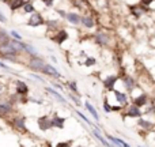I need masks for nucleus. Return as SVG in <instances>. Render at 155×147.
I'll list each match as a JSON object with an SVG mask.
<instances>
[{
  "label": "nucleus",
  "mask_w": 155,
  "mask_h": 147,
  "mask_svg": "<svg viewBox=\"0 0 155 147\" xmlns=\"http://www.w3.org/2000/svg\"><path fill=\"white\" fill-rule=\"evenodd\" d=\"M45 23V19H44V16L41 15L40 12H31V15H30L29 21H27V26H31V27H38L41 26V25Z\"/></svg>",
  "instance_id": "obj_1"
},
{
  "label": "nucleus",
  "mask_w": 155,
  "mask_h": 147,
  "mask_svg": "<svg viewBox=\"0 0 155 147\" xmlns=\"http://www.w3.org/2000/svg\"><path fill=\"white\" fill-rule=\"evenodd\" d=\"M67 40H68V33H67V30H64V29L57 30V32L52 35V41L56 42V44H59V45L64 44Z\"/></svg>",
  "instance_id": "obj_2"
},
{
  "label": "nucleus",
  "mask_w": 155,
  "mask_h": 147,
  "mask_svg": "<svg viewBox=\"0 0 155 147\" xmlns=\"http://www.w3.org/2000/svg\"><path fill=\"white\" fill-rule=\"evenodd\" d=\"M44 65H45L44 60L40 59L38 56H33L31 60H30V63H29V67L31 68V70H34V71H41L44 68Z\"/></svg>",
  "instance_id": "obj_3"
},
{
  "label": "nucleus",
  "mask_w": 155,
  "mask_h": 147,
  "mask_svg": "<svg viewBox=\"0 0 155 147\" xmlns=\"http://www.w3.org/2000/svg\"><path fill=\"white\" fill-rule=\"evenodd\" d=\"M142 115L143 113H142V110H140V108L136 106L135 104L129 105L128 110H127V113H125L127 117H142Z\"/></svg>",
  "instance_id": "obj_4"
},
{
  "label": "nucleus",
  "mask_w": 155,
  "mask_h": 147,
  "mask_svg": "<svg viewBox=\"0 0 155 147\" xmlns=\"http://www.w3.org/2000/svg\"><path fill=\"white\" fill-rule=\"evenodd\" d=\"M38 127L42 131H48L49 128H52V120L48 116H42V117L38 119Z\"/></svg>",
  "instance_id": "obj_5"
},
{
  "label": "nucleus",
  "mask_w": 155,
  "mask_h": 147,
  "mask_svg": "<svg viewBox=\"0 0 155 147\" xmlns=\"http://www.w3.org/2000/svg\"><path fill=\"white\" fill-rule=\"evenodd\" d=\"M117 79H118V78L116 76V75H109V76H107L106 79L104 80L105 89H107L109 91H113V90H114L116 83H117Z\"/></svg>",
  "instance_id": "obj_6"
},
{
  "label": "nucleus",
  "mask_w": 155,
  "mask_h": 147,
  "mask_svg": "<svg viewBox=\"0 0 155 147\" xmlns=\"http://www.w3.org/2000/svg\"><path fill=\"white\" fill-rule=\"evenodd\" d=\"M41 72L45 74V75H51V76H54V78H61V74H60L54 67H52L51 64L44 65V68L41 70Z\"/></svg>",
  "instance_id": "obj_7"
},
{
  "label": "nucleus",
  "mask_w": 155,
  "mask_h": 147,
  "mask_svg": "<svg viewBox=\"0 0 155 147\" xmlns=\"http://www.w3.org/2000/svg\"><path fill=\"white\" fill-rule=\"evenodd\" d=\"M123 85H124V87H125L128 91H132L135 87H136L135 79L132 76H128V75H125V76L123 78Z\"/></svg>",
  "instance_id": "obj_8"
},
{
  "label": "nucleus",
  "mask_w": 155,
  "mask_h": 147,
  "mask_svg": "<svg viewBox=\"0 0 155 147\" xmlns=\"http://www.w3.org/2000/svg\"><path fill=\"white\" fill-rule=\"evenodd\" d=\"M51 120H52V127L59 128V129L64 128V123H65L64 117H60V116H57V115H53V117H52Z\"/></svg>",
  "instance_id": "obj_9"
},
{
  "label": "nucleus",
  "mask_w": 155,
  "mask_h": 147,
  "mask_svg": "<svg viewBox=\"0 0 155 147\" xmlns=\"http://www.w3.org/2000/svg\"><path fill=\"white\" fill-rule=\"evenodd\" d=\"M16 94H19V95H27V94H29V87H27L26 83L22 82V80L16 82Z\"/></svg>",
  "instance_id": "obj_10"
},
{
  "label": "nucleus",
  "mask_w": 155,
  "mask_h": 147,
  "mask_svg": "<svg viewBox=\"0 0 155 147\" xmlns=\"http://www.w3.org/2000/svg\"><path fill=\"white\" fill-rule=\"evenodd\" d=\"M134 104L139 108H143L147 105V94H140V95L135 97L134 98Z\"/></svg>",
  "instance_id": "obj_11"
},
{
  "label": "nucleus",
  "mask_w": 155,
  "mask_h": 147,
  "mask_svg": "<svg viewBox=\"0 0 155 147\" xmlns=\"http://www.w3.org/2000/svg\"><path fill=\"white\" fill-rule=\"evenodd\" d=\"M113 91H114L116 99L118 101V104L123 105V106H125V105L128 104V97H127V94L121 93V91H118V90H113Z\"/></svg>",
  "instance_id": "obj_12"
},
{
  "label": "nucleus",
  "mask_w": 155,
  "mask_h": 147,
  "mask_svg": "<svg viewBox=\"0 0 155 147\" xmlns=\"http://www.w3.org/2000/svg\"><path fill=\"white\" fill-rule=\"evenodd\" d=\"M14 127H15L16 129H19L21 132H26V131H27L23 117H16L15 120H14Z\"/></svg>",
  "instance_id": "obj_13"
},
{
  "label": "nucleus",
  "mask_w": 155,
  "mask_h": 147,
  "mask_svg": "<svg viewBox=\"0 0 155 147\" xmlns=\"http://www.w3.org/2000/svg\"><path fill=\"white\" fill-rule=\"evenodd\" d=\"M107 140H110V143L112 145H116V146H124V147H128L129 145L127 142H124L123 139H120V138H116V136H112V135H106Z\"/></svg>",
  "instance_id": "obj_14"
},
{
  "label": "nucleus",
  "mask_w": 155,
  "mask_h": 147,
  "mask_svg": "<svg viewBox=\"0 0 155 147\" xmlns=\"http://www.w3.org/2000/svg\"><path fill=\"white\" fill-rule=\"evenodd\" d=\"M95 41H97V44L105 46L109 44V37H107V34H105V33H98V34L95 35Z\"/></svg>",
  "instance_id": "obj_15"
},
{
  "label": "nucleus",
  "mask_w": 155,
  "mask_h": 147,
  "mask_svg": "<svg viewBox=\"0 0 155 147\" xmlns=\"http://www.w3.org/2000/svg\"><path fill=\"white\" fill-rule=\"evenodd\" d=\"M80 18H82V16H79L75 12H67V16H65V19H67L70 23H72V25H79L80 23Z\"/></svg>",
  "instance_id": "obj_16"
},
{
  "label": "nucleus",
  "mask_w": 155,
  "mask_h": 147,
  "mask_svg": "<svg viewBox=\"0 0 155 147\" xmlns=\"http://www.w3.org/2000/svg\"><path fill=\"white\" fill-rule=\"evenodd\" d=\"M11 110H12L11 102H0V116L8 115Z\"/></svg>",
  "instance_id": "obj_17"
},
{
  "label": "nucleus",
  "mask_w": 155,
  "mask_h": 147,
  "mask_svg": "<svg viewBox=\"0 0 155 147\" xmlns=\"http://www.w3.org/2000/svg\"><path fill=\"white\" fill-rule=\"evenodd\" d=\"M84 108H86V109L88 110V112H90V115H91V116H93V117H94V120H95V121H99V116H98V112H97V110H95V108H94L93 105H91V104H90V102H88V101H86V102H84Z\"/></svg>",
  "instance_id": "obj_18"
},
{
  "label": "nucleus",
  "mask_w": 155,
  "mask_h": 147,
  "mask_svg": "<svg viewBox=\"0 0 155 147\" xmlns=\"http://www.w3.org/2000/svg\"><path fill=\"white\" fill-rule=\"evenodd\" d=\"M46 91H48V93H51L52 95H53L54 98H56V99H57V101H59V102H61V104H64V105L67 104V101H65V98H64V97L61 95V94L59 93V91L53 90V89H51V87H46Z\"/></svg>",
  "instance_id": "obj_19"
},
{
  "label": "nucleus",
  "mask_w": 155,
  "mask_h": 147,
  "mask_svg": "<svg viewBox=\"0 0 155 147\" xmlns=\"http://www.w3.org/2000/svg\"><path fill=\"white\" fill-rule=\"evenodd\" d=\"M26 0H10V7L12 11H16L19 8H23Z\"/></svg>",
  "instance_id": "obj_20"
},
{
  "label": "nucleus",
  "mask_w": 155,
  "mask_h": 147,
  "mask_svg": "<svg viewBox=\"0 0 155 147\" xmlns=\"http://www.w3.org/2000/svg\"><path fill=\"white\" fill-rule=\"evenodd\" d=\"M10 44L16 52H23L25 51V44H22L18 40H10Z\"/></svg>",
  "instance_id": "obj_21"
},
{
  "label": "nucleus",
  "mask_w": 155,
  "mask_h": 147,
  "mask_svg": "<svg viewBox=\"0 0 155 147\" xmlns=\"http://www.w3.org/2000/svg\"><path fill=\"white\" fill-rule=\"evenodd\" d=\"M137 125L142 127L143 129H151V128L154 127V124L151 123V121L146 120V119H142V117H140V119H139V123H137Z\"/></svg>",
  "instance_id": "obj_22"
},
{
  "label": "nucleus",
  "mask_w": 155,
  "mask_h": 147,
  "mask_svg": "<svg viewBox=\"0 0 155 147\" xmlns=\"http://www.w3.org/2000/svg\"><path fill=\"white\" fill-rule=\"evenodd\" d=\"M80 23H83L87 29H91L94 26V19L91 16H82L80 18Z\"/></svg>",
  "instance_id": "obj_23"
},
{
  "label": "nucleus",
  "mask_w": 155,
  "mask_h": 147,
  "mask_svg": "<svg viewBox=\"0 0 155 147\" xmlns=\"http://www.w3.org/2000/svg\"><path fill=\"white\" fill-rule=\"evenodd\" d=\"M93 134H94V136H95L97 139H98L99 142H101V143H102V145H104V146H110V143L107 142V140L105 139V138H104V136H102V135H101V132H99V128L94 129V131H93Z\"/></svg>",
  "instance_id": "obj_24"
},
{
  "label": "nucleus",
  "mask_w": 155,
  "mask_h": 147,
  "mask_svg": "<svg viewBox=\"0 0 155 147\" xmlns=\"http://www.w3.org/2000/svg\"><path fill=\"white\" fill-rule=\"evenodd\" d=\"M23 11H25V12H27V14L34 12V11H35L34 4H33V3H30V2H26V3H25V5H23Z\"/></svg>",
  "instance_id": "obj_25"
},
{
  "label": "nucleus",
  "mask_w": 155,
  "mask_h": 147,
  "mask_svg": "<svg viewBox=\"0 0 155 147\" xmlns=\"http://www.w3.org/2000/svg\"><path fill=\"white\" fill-rule=\"evenodd\" d=\"M8 41H10V37H8V34L4 32V30L0 29V45H3V44H7Z\"/></svg>",
  "instance_id": "obj_26"
},
{
  "label": "nucleus",
  "mask_w": 155,
  "mask_h": 147,
  "mask_svg": "<svg viewBox=\"0 0 155 147\" xmlns=\"http://www.w3.org/2000/svg\"><path fill=\"white\" fill-rule=\"evenodd\" d=\"M25 51H26L27 53H30L31 56H38V52L35 51V48L31 45H29V44H25Z\"/></svg>",
  "instance_id": "obj_27"
},
{
  "label": "nucleus",
  "mask_w": 155,
  "mask_h": 147,
  "mask_svg": "<svg viewBox=\"0 0 155 147\" xmlns=\"http://www.w3.org/2000/svg\"><path fill=\"white\" fill-rule=\"evenodd\" d=\"M97 64V60L94 59V57H87L84 62V65L86 67H91V65H95Z\"/></svg>",
  "instance_id": "obj_28"
},
{
  "label": "nucleus",
  "mask_w": 155,
  "mask_h": 147,
  "mask_svg": "<svg viewBox=\"0 0 155 147\" xmlns=\"http://www.w3.org/2000/svg\"><path fill=\"white\" fill-rule=\"evenodd\" d=\"M57 25H59V22H57V21H48V22H46V26H48L49 30H56Z\"/></svg>",
  "instance_id": "obj_29"
},
{
  "label": "nucleus",
  "mask_w": 155,
  "mask_h": 147,
  "mask_svg": "<svg viewBox=\"0 0 155 147\" xmlns=\"http://www.w3.org/2000/svg\"><path fill=\"white\" fill-rule=\"evenodd\" d=\"M146 10H140V7L139 5H135V8H134V11H132V12H134V15L136 16V18H139L140 15H142L143 12H144Z\"/></svg>",
  "instance_id": "obj_30"
},
{
  "label": "nucleus",
  "mask_w": 155,
  "mask_h": 147,
  "mask_svg": "<svg viewBox=\"0 0 155 147\" xmlns=\"http://www.w3.org/2000/svg\"><path fill=\"white\" fill-rule=\"evenodd\" d=\"M75 113H76V115H78V116H79V117H80V119H82V120H83V121H86V123H87V124H88V125L94 127V125H93V124H91V121H90V120H88V119H87V117H86V116H84V115H83V113H82V112H79V110H76V112H75Z\"/></svg>",
  "instance_id": "obj_31"
},
{
  "label": "nucleus",
  "mask_w": 155,
  "mask_h": 147,
  "mask_svg": "<svg viewBox=\"0 0 155 147\" xmlns=\"http://www.w3.org/2000/svg\"><path fill=\"white\" fill-rule=\"evenodd\" d=\"M10 35H12V37L15 38V40H18V41H21V40H22L21 34H19V33H16L15 30H11V32H10Z\"/></svg>",
  "instance_id": "obj_32"
},
{
  "label": "nucleus",
  "mask_w": 155,
  "mask_h": 147,
  "mask_svg": "<svg viewBox=\"0 0 155 147\" xmlns=\"http://www.w3.org/2000/svg\"><path fill=\"white\" fill-rule=\"evenodd\" d=\"M104 109H105V112H112V106L109 105V102H107V99H105V102H104Z\"/></svg>",
  "instance_id": "obj_33"
},
{
  "label": "nucleus",
  "mask_w": 155,
  "mask_h": 147,
  "mask_svg": "<svg viewBox=\"0 0 155 147\" xmlns=\"http://www.w3.org/2000/svg\"><path fill=\"white\" fill-rule=\"evenodd\" d=\"M70 87H71V90L72 91H75V94H78V85H76V82H70ZM79 95V94H78Z\"/></svg>",
  "instance_id": "obj_34"
},
{
  "label": "nucleus",
  "mask_w": 155,
  "mask_h": 147,
  "mask_svg": "<svg viewBox=\"0 0 155 147\" xmlns=\"http://www.w3.org/2000/svg\"><path fill=\"white\" fill-rule=\"evenodd\" d=\"M70 98L72 99L74 102H75V105H76V106H80V101H79V98H78V97H75V95H74V94H70Z\"/></svg>",
  "instance_id": "obj_35"
},
{
  "label": "nucleus",
  "mask_w": 155,
  "mask_h": 147,
  "mask_svg": "<svg viewBox=\"0 0 155 147\" xmlns=\"http://www.w3.org/2000/svg\"><path fill=\"white\" fill-rule=\"evenodd\" d=\"M154 0H140V3H142V5H144V7H148V5H151V3H153Z\"/></svg>",
  "instance_id": "obj_36"
},
{
  "label": "nucleus",
  "mask_w": 155,
  "mask_h": 147,
  "mask_svg": "<svg viewBox=\"0 0 155 147\" xmlns=\"http://www.w3.org/2000/svg\"><path fill=\"white\" fill-rule=\"evenodd\" d=\"M41 2H42L44 4L46 5V7H52V5H53V2H54V0H41Z\"/></svg>",
  "instance_id": "obj_37"
},
{
  "label": "nucleus",
  "mask_w": 155,
  "mask_h": 147,
  "mask_svg": "<svg viewBox=\"0 0 155 147\" xmlns=\"http://www.w3.org/2000/svg\"><path fill=\"white\" fill-rule=\"evenodd\" d=\"M0 68H4V70H10V67H8V65L7 64H4V63H2V62H0Z\"/></svg>",
  "instance_id": "obj_38"
},
{
  "label": "nucleus",
  "mask_w": 155,
  "mask_h": 147,
  "mask_svg": "<svg viewBox=\"0 0 155 147\" xmlns=\"http://www.w3.org/2000/svg\"><path fill=\"white\" fill-rule=\"evenodd\" d=\"M57 12H59L63 18H65V16H67V12H65V11H63V10H57Z\"/></svg>",
  "instance_id": "obj_39"
},
{
  "label": "nucleus",
  "mask_w": 155,
  "mask_h": 147,
  "mask_svg": "<svg viewBox=\"0 0 155 147\" xmlns=\"http://www.w3.org/2000/svg\"><path fill=\"white\" fill-rule=\"evenodd\" d=\"M0 22H3V23H5V22H7V19L4 18V15H3L2 12H0Z\"/></svg>",
  "instance_id": "obj_40"
},
{
  "label": "nucleus",
  "mask_w": 155,
  "mask_h": 147,
  "mask_svg": "<svg viewBox=\"0 0 155 147\" xmlns=\"http://www.w3.org/2000/svg\"><path fill=\"white\" fill-rule=\"evenodd\" d=\"M3 91H4V87H3V85L0 83V94H3Z\"/></svg>",
  "instance_id": "obj_41"
},
{
  "label": "nucleus",
  "mask_w": 155,
  "mask_h": 147,
  "mask_svg": "<svg viewBox=\"0 0 155 147\" xmlns=\"http://www.w3.org/2000/svg\"><path fill=\"white\" fill-rule=\"evenodd\" d=\"M3 2H4V3H10V0H3Z\"/></svg>",
  "instance_id": "obj_42"
}]
</instances>
